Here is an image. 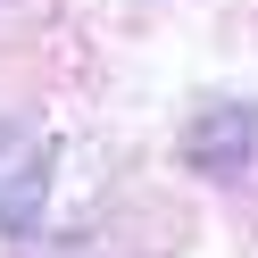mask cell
I'll list each match as a JSON object with an SVG mask.
<instances>
[{"mask_svg":"<svg viewBox=\"0 0 258 258\" xmlns=\"http://www.w3.org/2000/svg\"><path fill=\"white\" fill-rule=\"evenodd\" d=\"M42 191H50V142H42V134H17V125H0V225H9V233L34 225Z\"/></svg>","mask_w":258,"mask_h":258,"instance_id":"cell-1","label":"cell"}]
</instances>
